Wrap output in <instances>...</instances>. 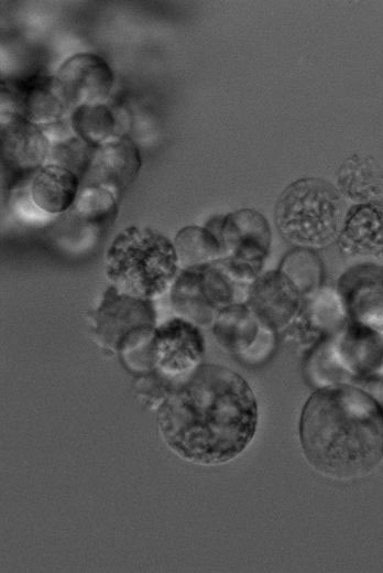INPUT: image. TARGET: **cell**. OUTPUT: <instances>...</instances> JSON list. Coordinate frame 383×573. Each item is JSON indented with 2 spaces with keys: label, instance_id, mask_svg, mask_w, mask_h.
<instances>
[{
  "label": "cell",
  "instance_id": "1",
  "mask_svg": "<svg viewBox=\"0 0 383 573\" xmlns=\"http://www.w3.org/2000/svg\"><path fill=\"white\" fill-rule=\"evenodd\" d=\"M249 383L221 365H200L175 385L157 409L162 439L179 457L201 465L226 463L242 453L258 425Z\"/></svg>",
  "mask_w": 383,
  "mask_h": 573
},
{
  "label": "cell",
  "instance_id": "2",
  "mask_svg": "<svg viewBox=\"0 0 383 573\" xmlns=\"http://www.w3.org/2000/svg\"><path fill=\"white\" fill-rule=\"evenodd\" d=\"M299 440L308 463L336 479H355L383 460V407L371 392L332 383L314 392L299 420Z\"/></svg>",
  "mask_w": 383,
  "mask_h": 573
},
{
  "label": "cell",
  "instance_id": "3",
  "mask_svg": "<svg viewBox=\"0 0 383 573\" xmlns=\"http://www.w3.org/2000/svg\"><path fill=\"white\" fill-rule=\"evenodd\" d=\"M179 269L174 244L164 235L130 226L106 253V277L120 293L153 300L171 289Z\"/></svg>",
  "mask_w": 383,
  "mask_h": 573
},
{
  "label": "cell",
  "instance_id": "4",
  "mask_svg": "<svg viewBox=\"0 0 383 573\" xmlns=\"http://www.w3.org/2000/svg\"><path fill=\"white\" fill-rule=\"evenodd\" d=\"M340 192L325 180L307 177L280 195L274 220L283 239L296 248L318 250L337 241L342 228Z\"/></svg>",
  "mask_w": 383,
  "mask_h": 573
},
{
  "label": "cell",
  "instance_id": "5",
  "mask_svg": "<svg viewBox=\"0 0 383 573\" xmlns=\"http://www.w3.org/2000/svg\"><path fill=\"white\" fill-rule=\"evenodd\" d=\"M206 227L217 235L223 257L218 261L237 282L250 284L261 273L271 251L272 235L266 218L242 208L211 218Z\"/></svg>",
  "mask_w": 383,
  "mask_h": 573
},
{
  "label": "cell",
  "instance_id": "6",
  "mask_svg": "<svg viewBox=\"0 0 383 573\" xmlns=\"http://www.w3.org/2000/svg\"><path fill=\"white\" fill-rule=\"evenodd\" d=\"M91 318L99 345L123 354L151 339L156 313L153 300L123 294L110 285Z\"/></svg>",
  "mask_w": 383,
  "mask_h": 573
},
{
  "label": "cell",
  "instance_id": "7",
  "mask_svg": "<svg viewBox=\"0 0 383 573\" xmlns=\"http://www.w3.org/2000/svg\"><path fill=\"white\" fill-rule=\"evenodd\" d=\"M236 285L218 261L183 268L169 289L171 304L182 317L207 325L222 309L239 302Z\"/></svg>",
  "mask_w": 383,
  "mask_h": 573
},
{
  "label": "cell",
  "instance_id": "8",
  "mask_svg": "<svg viewBox=\"0 0 383 573\" xmlns=\"http://www.w3.org/2000/svg\"><path fill=\"white\" fill-rule=\"evenodd\" d=\"M205 354L199 328L184 317H175L155 327L146 346V366L172 387L186 379Z\"/></svg>",
  "mask_w": 383,
  "mask_h": 573
},
{
  "label": "cell",
  "instance_id": "9",
  "mask_svg": "<svg viewBox=\"0 0 383 573\" xmlns=\"http://www.w3.org/2000/svg\"><path fill=\"white\" fill-rule=\"evenodd\" d=\"M53 77L54 87L68 110L102 104L113 84L109 64L87 52L67 58Z\"/></svg>",
  "mask_w": 383,
  "mask_h": 573
},
{
  "label": "cell",
  "instance_id": "10",
  "mask_svg": "<svg viewBox=\"0 0 383 573\" xmlns=\"http://www.w3.org/2000/svg\"><path fill=\"white\" fill-rule=\"evenodd\" d=\"M327 353L347 376L372 381L383 376V333L348 320Z\"/></svg>",
  "mask_w": 383,
  "mask_h": 573
},
{
  "label": "cell",
  "instance_id": "11",
  "mask_svg": "<svg viewBox=\"0 0 383 573\" xmlns=\"http://www.w3.org/2000/svg\"><path fill=\"white\" fill-rule=\"evenodd\" d=\"M304 295L278 269L261 273L247 289L244 302L262 326L278 331L294 322Z\"/></svg>",
  "mask_w": 383,
  "mask_h": 573
},
{
  "label": "cell",
  "instance_id": "12",
  "mask_svg": "<svg viewBox=\"0 0 383 573\" xmlns=\"http://www.w3.org/2000/svg\"><path fill=\"white\" fill-rule=\"evenodd\" d=\"M337 291L348 320L383 333V266L359 263L339 278Z\"/></svg>",
  "mask_w": 383,
  "mask_h": 573
},
{
  "label": "cell",
  "instance_id": "13",
  "mask_svg": "<svg viewBox=\"0 0 383 573\" xmlns=\"http://www.w3.org/2000/svg\"><path fill=\"white\" fill-rule=\"evenodd\" d=\"M138 147L128 137H118L94 148L80 181L120 194L135 180L141 167Z\"/></svg>",
  "mask_w": 383,
  "mask_h": 573
},
{
  "label": "cell",
  "instance_id": "14",
  "mask_svg": "<svg viewBox=\"0 0 383 573\" xmlns=\"http://www.w3.org/2000/svg\"><path fill=\"white\" fill-rule=\"evenodd\" d=\"M4 116L20 115L35 125L61 120L68 110L54 87V77L39 76L4 84Z\"/></svg>",
  "mask_w": 383,
  "mask_h": 573
},
{
  "label": "cell",
  "instance_id": "15",
  "mask_svg": "<svg viewBox=\"0 0 383 573\" xmlns=\"http://www.w3.org/2000/svg\"><path fill=\"white\" fill-rule=\"evenodd\" d=\"M2 161L18 171H37L50 158V140L39 125L20 115L4 116L1 129Z\"/></svg>",
  "mask_w": 383,
  "mask_h": 573
},
{
  "label": "cell",
  "instance_id": "16",
  "mask_svg": "<svg viewBox=\"0 0 383 573\" xmlns=\"http://www.w3.org/2000/svg\"><path fill=\"white\" fill-rule=\"evenodd\" d=\"M348 255H383V202L370 201L352 206L337 239Z\"/></svg>",
  "mask_w": 383,
  "mask_h": 573
},
{
  "label": "cell",
  "instance_id": "17",
  "mask_svg": "<svg viewBox=\"0 0 383 573\" xmlns=\"http://www.w3.org/2000/svg\"><path fill=\"white\" fill-rule=\"evenodd\" d=\"M80 190V179L72 170L46 163L35 171L31 179L32 203L42 212L57 215L69 209Z\"/></svg>",
  "mask_w": 383,
  "mask_h": 573
},
{
  "label": "cell",
  "instance_id": "18",
  "mask_svg": "<svg viewBox=\"0 0 383 573\" xmlns=\"http://www.w3.org/2000/svg\"><path fill=\"white\" fill-rule=\"evenodd\" d=\"M348 321L346 310L337 290L319 288L304 296L302 309L294 320L303 332H338Z\"/></svg>",
  "mask_w": 383,
  "mask_h": 573
},
{
  "label": "cell",
  "instance_id": "19",
  "mask_svg": "<svg viewBox=\"0 0 383 573\" xmlns=\"http://www.w3.org/2000/svg\"><path fill=\"white\" fill-rule=\"evenodd\" d=\"M212 324L217 342L233 353L250 348L259 332L265 328L244 301L234 302L222 309Z\"/></svg>",
  "mask_w": 383,
  "mask_h": 573
},
{
  "label": "cell",
  "instance_id": "20",
  "mask_svg": "<svg viewBox=\"0 0 383 573\" xmlns=\"http://www.w3.org/2000/svg\"><path fill=\"white\" fill-rule=\"evenodd\" d=\"M338 191L360 203L373 201L383 188V173L370 156L354 154L338 170Z\"/></svg>",
  "mask_w": 383,
  "mask_h": 573
},
{
  "label": "cell",
  "instance_id": "21",
  "mask_svg": "<svg viewBox=\"0 0 383 573\" xmlns=\"http://www.w3.org/2000/svg\"><path fill=\"white\" fill-rule=\"evenodd\" d=\"M173 244L180 269L214 262L223 257L219 238L206 226L182 228L176 234Z\"/></svg>",
  "mask_w": 383,
  "mask_h": 573
},
{
  "label": "cell",
  "instance_id": "22",
  "mask_svg": "<svg viewBox=\"0 0 383 573\" xmlns=\"http://www.w3.org/2000/svg\"><path fill=\"white\" fill-rule=\"evenodd\" d=\"M70 122L76 137L92 148L108 142L114 136L117 126L111 109L103 104L74 109Z\"/></svg>",
  "mask_w": 383,
  "mask_h": 573
},
{
  "label": "cell",
  "instance_id": "23",
  "mask_svg": "<svg viewBox=\"0 0 383 573\" xmlns=\"http://www.w3.org/2000/svg\"><path fill=\"white\" fill-rule=\"evenodd\" d=\"M278 270L296 285L304 296L321 288L324 267L314 250L295 248L285 255Z\"/></svg>",
  "mask_w": 383,
  "mask_h": 573
},
{
  "label": "cell",
  "instance_id": "24",
  "mask_svg": "<svg viewBox=\"0 0 383 573\" xmlns=\"http://www.w3.org/2000/svg\"><path fill=\"white\" fill-rule=\"evenodd\" d=\"M77 216L91 226L102 227L118 212V197L108 188L95 185L80 187L75 202Z\"/></svg>",
  "mask_w": 383,
  "mask_h": 573
},
{
  "label": "cell",
  "instance_id": "25",
  "mask_svg": "<svg viewBox=\"0 0 383 573\" xmlns=\"http://www.w3.org/2000/svg\"><path fill=\"white\" fill-rule=\"evenodd\" d=\"M92 150V147L78 137H70L51 148V163L74 171L79 179H81L89 163Z\"/></svg>",
  "mask_w": 383,
  "mask_h": 573
},
{
  "label": "cell",
  "instance_id": "26",
  "mask_svg": "<svg viewBox=\"0 0 383 573\" xmlns=\"http://www.w3.org/2000/svg\"><path fill=\"white\" fill-rule=\"evenodd\" d=\"M376 380L379 381V394H380V398H377L376 400L383 407V376L376 378Z\"/></svg>",
  "mask_w": 383,
  "mask_h": 573
}]
</instances>
